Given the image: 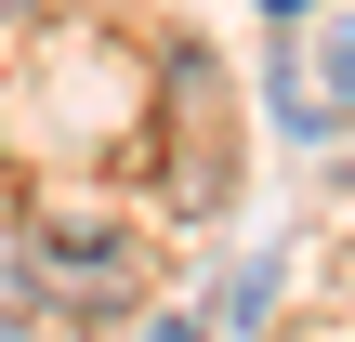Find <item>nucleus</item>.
Here are the masks:
<instances>
[{
    "label": "nucleus",
    "instance_id": "3",
    "mask_svg": "<svg viewBox=\"0 0 355 342\" xmlns=\"http://www.w3.org/2000/svg\"><path fill=\"white\" fill-rule=\"evenodd\" d=\"M316 92H329V119H355V0H343V26L316 40Z\"/></svg>",
    "mask_w": 355,
    "mask_h": 342
},
{
    "label": "nucleus",
    "instance_id": "4",
    "mask_svg": "<svg viewBox=\"0 0 355 342\" xmlns=\"http://www.w3.org/2000/svg\"><path fill=\"white\" fill-rule=\"evenodd\" d=\"M26 290H40V277H26V224H0V316H13Z\"/></svg>",
    "mask_w": 355,
    "mask_h": 342
},
{
    "label": "nucleus",
    "instance_id": "5",
    "mask_svg": "<svg viewBox=\"0 0 355 342\" xmlns=\"http://www.w3.org/2000/svg\"><path fill=\"white\" fill-rule=\"evenodd\" d=\"M250 13H263V26H316L329 0H250Z\"/></svg>",
    "mask_w": 355,
    "mask_h": 342
},
{
    "label": "nucleus",
    "instance_id": "2",
    "mask_svg": "<svg viewBox=\"0 0 355 342\" xmlns=\"http://www.w3.org/2000/svg\"><path fill=\"white\" fill-rule=\"evenodd\" d=\"M263 303H277V264H250V277H224L198 330H263Z\"/></svg>",
    "mask_w": 355,
    "mask_h": 342
},
{
    "label": "nucleus",
    "instance_id": "1",
    "mask_svg": "<svg viewBox=\"0 0 355 342\" xmlns=\"http://www.w3.org/2000/svg\"><path fill=\"white\" fill-rule=\"evenodd\" d=\"M40 250H53V277H66V290H132V277H145V237H132V224H105V211H66Z\"/></svg>",
    "mask_w": 355,
    "mask_h": 342
},
{
    "label": "nucleus",
    "instance_id": "6",
    "mask_svg": "<svg viewBox=\"0 0 355 342\" xmlns=\"http://www.w3.org/2000/svg\"><path fill=\"white\" fill-rule=\"evenodd\" d=\"M13 13H26V0H0V26H13Z\"/></svg>",
    "mask_w": 355,
    "mask_h": 342
}]
</instances>
